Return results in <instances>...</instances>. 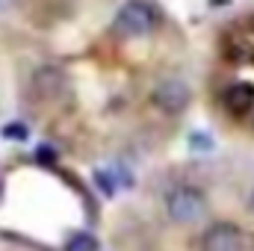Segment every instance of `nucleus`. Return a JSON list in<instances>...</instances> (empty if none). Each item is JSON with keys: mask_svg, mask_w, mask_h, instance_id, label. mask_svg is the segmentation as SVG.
Returning <instances> with one entry per match:
<instances>
[{"mask_svg": "<svg viewBox=\"0 0 254 251\" xmlns=\"http://www.w3.org/2000/svg\"><path fill=\"white\" fill-rule=\"evenodd\" d=\"M166 213L175 225H195L207 213V198L195 187H175L166 195Z\"/></svg>", "mask_w": 254, "mask_h": 251, "instance_id": "nucleus-1", "label": "nucleus"}, {"mask_svg": "<svg viewBox=\"0 0 254 251\" xmlns=\"http://www.w3.org/2000/svg\"><path fill=\"white\" fill-rule=\"evenodd\" d=\"M154 24H157V15L145 0H127L116 15V33L122 39H142L154 30Z\"/></svg>", "mask_w": 254, "mask_h": 251, "instance_id": "nucleus-2", "label": "nucleus"}, {"mask_svg": "<svg viewBox=\"0 0 254 251\" xmlns=\"http://www.w3.org/2000/svg\"><path fill=\"white\" fill-rule=\"evenodd\" d=\"M243 249H246V240H243V231L234 222H216L201 237V251H243Z\"/></svg>", "mask_w": 254, "mask_h": 251, "instance_id": "nucleus-3", "label": "nucleus"}, {"mask_svg": "<svg viewBox=\"0 0 254 251\" xmlns=\"http://www.w3.org/2000/svg\"><path fill=\"white\" fill-rule=\"evenodd\" d=\"M154 104L163 110V113H169V116H178V113H184L187 107H190V89L181 83V80H163L157 89H154Z\"/></svg>", "mask_w": 254, "mask_h": 251, "instance_id": "nucleus-4", "label": "nucleus"}, {"mask_svg": "<svg viewBox=\"0 0 254 251\" xmlns=\"http://www.w3.org/2000/svg\"><path fill=\"white\" fill-rule=\"evenodd\" d=\"M225 107H228L231 113H237V116L249 113L254 107V83L240 80V83L228 86V89H225Z\"/></svg>", "mask_w": 254, "mask_h": 251, "instance_id": "nucleus-5", "label": "nucleus"}, {"mask_svg": "<svg viewBox=\"0 0 254 251\" xmlns=\"http://www.w3.org/2000/svg\"><path fill=\"white\" fill-rule=\"evenodd\" d=\"M65 251H98V243H95L89 234H80V237H74V240L65 246Z\"/></svg>", "mask_w": 254, "mask_h": 251, "instance_id": "nucleus-6", "label": "nucleus"}, {"mask_svg": "<svg viewBox=\"0 0 254 251\" xmlns=\"http://www.w3.org/2000/svg\"><path fill=\"white\" fill-rule=\"evenodd\" d=\"M3 136H6V139H9V136H12V139H24L27 133H24V127H21V125H12V127L6 125V127H3Z\"/></svg>", "mask_w": 254, "mask_h": 251, "instance_id": "nucleus-7", "label": "nucleus"}, {"mask_svg": "<svg viewBox=\"0 0 254 251\" xmlns=\"http://www.w3.org/2000/svg\"><path fill=\"white\" fill-rule=\"evenodd\" d=\"M252 210H254V192H252Z\"/></svg>", "mask_w": 254, "mask_h": 251, "instance_id": "nucleus-8", "label": "nucleus"}]
</instances>
